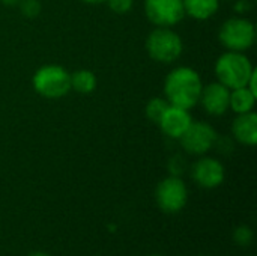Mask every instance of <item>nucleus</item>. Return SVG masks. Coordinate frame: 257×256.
Returning a JSON list of instances; mask_svg holds the SVG:
<instances>
[{
  "mask_svg": "<svg viewBox=\"0 0 257 256\" xmlns=\"http://www.w3.org/2000/svg\"><path fill=\"white\" fill-rule=\"evenodd\" d=\"M191 122H193V118L188 110L170 104L166 113L163 115V118L160 119L158 125L167 137L179 140Z\"/></svg>",
  "mask_w": 257,
  "mask_h": 256,
  "instance_id": "9b49d317",
  "label": "nucleus"
},
{
  "mask_svg": "<svg viewBox=\"0 0 257 256\" xmlns=\"http://www.w3.org/2000/svg\"><path fill=\"white\" fill-rule=\"evenodd\" d=\"M232 136L236 142L245 146H254L257 143V116L254 112L238 115L232 124Z\"/></svg>",
  "mask_w": 257,
  "mask_h": 256,
  "instance_id": "f8f14e48",
  "label": "nucleus"
},
{
  "mask_svg": "<svg viewBox=\"0 0 257 256\" xmlns=\"http://www.w3.org/2000/svg\"><path fill=\"white\" fill-rule=\"evenodd\" d=\"M20 12L26 18H36L41 14L42 5L39 0H20Z\"/></svg>",
  "mask_w": 257,
  "mask_h": 256,
  "instance_id": "f3484780",
  "label": "nucleus"
},
{
  "mask_svg": "<svg viewBox=\"0 0 257 256\" xmlns=\"http://www.w3.org/2000/svg\"><path fill=\"white\" fill-rule=\"evenodd\" d=\"M158 207L166 213H178L181 211L188 199V190L185 183L175 175L163 180L155 192Z\"/></svg>",
  "mask_w": 257,
  "mask_h": 256,
  "instance_id": "6e6552de",
  "label": "nucleus"
},
{
  "mask_svg": "<svg viewBox=\"0 0 257 256\" xmlns=\"http://www.w3.org/2000/svg\"><path fill=\"white\" fill-rule=\"evenodd\" d=\"M169 169H170L172 175H175V177H179V175L184 172V169H185V163H184L182 157H179V155H176V157H172V160H170V164H169Z\"/></svg>",
  "mask_w": 257,
  "mask_h": 256,
  "instance_id": "aec40b11",
  "label": "nucleus"
},
{
  "mask_svg": "<svg viewBox=\"0 0 257 256\" xmlns=\"http://www.w3.org/2000/svg\"><path fill=\"white\" fill-rule=\"evenodd\" d=\"M151 256H160V255H151Z\"/></svg>",
  "mask_w": 257,
  "mask_h": 256,
  "instance_id": "b1692460",
  "label": "nucleus"
},
{
  "mask_svg": "<svg viewBox=\"0 0 257 256\" xmlns=\"http://www.w3.org/2000/svg\"><path fill=\"white\" fill-rule=\"evenodd\" d=\"M87 5H101V3H105V0H81Z\"/></svg>",
  "mask_w": 257,
  "mask_h": 256,
  "instance_id": "4be33fe9",
  "label": "nucleus"
},
{
  "mask_svg": "<svg viewBox=\"0 0 257 256\" xmlns=\"http://www.w3.org/2000/svg\"><path fill=\"white\" fill-rule=\"evenodd\" d=\"M170 103L166 100V98H160V97H154L152 100L148 101L146 104V109H145V113H146V118L154 122V124H158L160 119L163 118V115L166 113V110L169 109Z\"/></svg>",
  "mask_w": 257,
  "mask_h": 256,
  "instance_id": "dca6fc26",
  "label": "nucleus"
},
{
  "mask_svg": "<svg viewBox=\"0 0 257 256\" xmlns=\"http://www.w3.org/2000/svg\"><path fill=\"white\" fill-rule=\"evenodd\" d=\"M256 97L247 86L232 89L230 91V100H229V109L233 110L236 115L250 113L254 109Z\"/></svg>",
  "mask_w": 257,
  "mask_h": 256,
  "instance_id": "4468645a",
  "label": "nucleus"
},
{
  "mask_svg": "<svg viewBox=\"0 0 257 256\" xmlns=\"http://www.w3.org/2000/svg\"><path fill=\"white\" fill-rule=\"evenodd\" d=\"M218 39L227 51L244 53L254 45L256 27L244 17H232L226 20L218 32Z\"/></svg>",
  "mask_w": 257,
  "mask_h": 256,
  "instance_id": "39448f33",
  "label": "nucleus"
},
{
  "mask_svg": "<svg viewBox=\"0 0 257 256\" xmlns=\"http://www.w3.org/2000/svg\"><path fill=\"white\" fill-rule=\"evenodd\" d=\"M146 50L155 62L172 63L181 57L184 42L172 27H157L148 35Z\"/></svg>",
  "mask_w": 257,
  "mask_h": 256,
  "instance_id": "20e7f679",
  "label": "nucleus"
},
{
  "mask_svg": "<svg viewBox=\"0 0 257 256\" xmlns=\"http://www.w3.org/2000/svg\"><path fill=\"white\" fill-rule=\"evenodd\" d=\"M105 3L117 15L128 14L134 6V0H105Z\"/></svg>",
  "mask_w": 257,
  "mask_h": 256,
  "instance_id": "a211bd4d",
  "label": "nucleus"
},
{
  "mask_svg": "<svg viewBox=\"0 0 257 256\" xmlns=\"http://www.w3.org/2000/svg\"><path fill=\"white\" fill-rule=\"evenodd\" d=\"M145 14L157 27H173L185 17L184 0H145Z\"/></svg>",
  "mask_w": 257,
  "mask_h": 256,
  "instance_id": "0eeeda50",
  "label": "nucleus"
},
{
  "mask_svg": "<svg viewBox=\"0 0 257 256\" xmlns=\"http://www.w3.org/2000/svg\"><path fill=\"white\" fill-rule=\"evenodd\" d=\"M253 72L251 60L239 51H226L215 62L217 80L230 91L247 86Z\"/></svg>",
  "mask_w": 257,
  "mask_h": 256,
  "instance_id": "f03ea898",
  "label": "nucleus"
},
{
  "mask_svg": "<svg viewBox=\"0 0 257 256\" xmlns=\"http://www.w3.org/2000/svg\"><path fill=\"white\" fill-rule=\"evenodd\" d=\"M230 89L221 84L220 81L209 83L202 88L199 103L206 113L212 116H221L229 110Z\"/></svg>",
  "mask_w": 257,
  "mask_h": 256,
  "instance_id": "9d476101",
  "label": "nucleus"
},
{
  "mask_svg": "<svg viewBox=\"0 0 257 256\" xmlns=\"http://www.w3.org/2000/svg\"><path fill=\"white\" fill-rule=\"evenodd\" d=\"M30 256H50V255H47V253H42V252H36V253H33V255H30Z\"/></svg>",
  "mask_w": 257,
  "mask_h": 256,
  "instance_id": "5701e85b",
  "label": "nucleus"
},
{
  "mask_svg": "<svg viewBox=\"0 0 257 256\" xmlns=\"http://www.w3.org/2000/svg\"><path fill=\"white\" fill-rule=\"evenodd\" d=\"M218 133L212 125L203 121L191 122L187 131L179 139L181 146L191 155H205L209 149L215 146Z\"/></svg>",
  "mask_w": 257,
  "mask_h": 256,
  "instance_id": "423d86ee",
  "label": "nucleus"
},
{
  "mask_svg": "<svg viewBox=\"0 0 257 256\" xmlns=\"http://www.w3.org/2000/svg\"><path fill=\"white\" fill-rule=\"evenodd\" d=\"M0 3L5 5V6H15V5L20 3V0H0Z\"/></svg>",
  "mask_w": 257,
  "mask_h": 256,
  "instance_id": "412c9836",
  "label": "nucleus"
},
{
  "mask_svg": "<svg viewBox=\"0 0 257 256\" xmlns=\"http://www.w3.org/2000/svg\"><path fill=\"white\" fill-rule=\"evenodd\" d=\"M33 89L47 100H60L71 91V74L60 65H44L33 74Z\"/></svg>",
  "mask_w": 257,
  "mask_h": 256,
  "instance_id": "7ed1b4c3",
  "label": "nucleus"
},
{
  "mask_svg": "<svg viewBox=\"0 0 257 256\" xmlns=\"http://www.w3.org/2000/svg\"><path fill=\"white\" fill-rule=\"evenodd\" d=\"M185 15L194 20H209L220 9V0H184Z\"/></svg>",
  "mask_w": 257,
  "mask_h": 256,
  "instance_id": "ddd939ff",
  "label": "nucleus"
},
{
  "mask_svg": "<svg viewBox=\"0 0 257 256\" xmlns=\"http://www.w3.org/2000/svg\"><path fill=\"white\" fill-rule=\"evenodd\" d=\"M193 180L203 189H215L224 181V166L220 160L212 157L199 158L191 169Z\"/></svg>",
  "mask_w": 257,
  "mask_h": 256,
  "instance_id": "1a4fd4ad",
  "label": "nucleus"
},
{
  "mask_svg": "<svg viewBox=\"0 0 257 256\" xmlns=\"http://www.w3.org/2000/svg\"><path fill=\"white\" fill-rule=\"evenodd\" d=\"M96 83V75L90 69H77L71 74V89L78 94H92Z\"/></svg>",
  "mask_w": 257,
  "mask_h": 256,
  "instance_id": "2eb2a0df",
  "label": "nucleus"
},
{
  "mask_svg": "<svg viewBox=\"0 0 257 256\" xmlns=\"http://www.w3.org/2000/svg\"><path fill=\"white\" fill-rule=\"evenodd\" d=\"M235 241L239 244V246H242V247H247V246H250L251 244V241H253V232H251V229L248 228V226H239L236 231H235Z\"/></svg>",
  "mask_w": 257,
  "mask_h": 256,
  "instance_id": "6ab92c4d",
  "label": "nucleus"
},
{
  "mask_svg": "<svg viewBox=\"0 0 257 256\" xmlns=\"http://www.w3.org/2000/svg\"><path fill=\"white\" fill-rule=\"evenodd\" d=\"M203 83L199 72L190 66L173 68L164 81L166 100L176 107L190 110L199 104Z\"/></svg>",
  "mask_w": 257,
  "mask_h": 256,
  "instance_id": "f257e3e1",
  "label": "nucleus"
}]
</instances>
